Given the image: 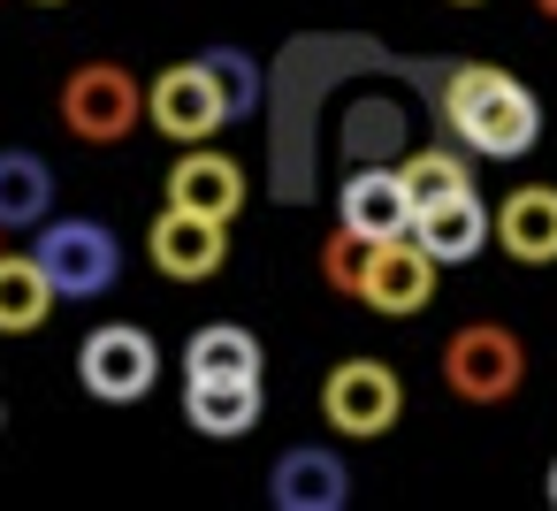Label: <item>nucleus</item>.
<instances>
[{
	"label": "nucleus",
	"mask_w": 557,
	"mask_h": 511,
	"mask_svg": "<svg viewBox=\"0 0 557 511\" xmlns=\"http://www.w3.org/2000/svg\"><path fill=\"white\" fill-rule=\"evenodd\" d=\"M435 115L481 161H527L542 138V100L496 62H435Z\"/></svg>",
	"instance_id": "obj_1"
},
{
	"label": "nucleus",
	"mask_w": 557,
	"mask_h": 511,
	"mask_svg": "<svg viewBox=\"0 0 557 511\" xmlns=\"http://www.w3.org/2000/svg\"><path fill=\"white\" fill-rule=\"evenodd\" d=\"M32 260L47 267L54 298H108V290L123 283V245H115V229L92 222V214H47Z\"/></svg>",
	"instance_id": "obj_2"
},
{
	"label": "nucleus",
	"mask_w": 557,
	"mask_h": 511,
	"mask_svg": "<svg viewBox=\"0 0 557 511\" xmlns=\"http://www.w3.org/2000/svg\"><path fill=\"white\" fill-rule=\"evenodd\" d=\"M146 123V85L123 62H85L62 77V130L85 146H123Z\"/></svg>",
	"instance_id": "obj_3"
},
{
	"label": "nucleus",
	"mask_w": 557,
	"mask_h": 511,
	"mask_svg": "<svg viewBox=\"0 0 557 511\" xmlns=\"http://www.w3.org/2000/svg\"><path fill=\"white\" fill-rule=\"evenodd\" d=\"M443 382H450V397H466V404H504V397H519V382H527V351H519V336H511L504 321H466V328H450V344H443Z\"/></svg>",
	"instance_id": "obj_4"
},
{
	"label": "nucleus",
	"mask_w": 557,
	"mask_h": 511,
	"mask_svg": "<svg viewBox=\"0 0 557 511\" xmlns=\"http://www.w3.org/2000/svg\"><path fill=\"white\" fill-rule=\"evenodd\" d=\"M77 382L100 404H138L161 382V344L146 328H131V321H108V328H92L77 344Z\"/></svg>",
	"instance_id": "obj_5"
},
{
	"label": "nucleus",
	"mask_w": 557,
	"mask_h": 511,
	"mask_svg": "<svg viewBox=\"0 0 557 511\" xmlns=\"http://www.w3.org/2000/svg\"><path fill=\"white\" fill-rule=\"evenodd\" d=\"M397 412H405V382L389 374V359H344V366H329V382H321V420H329L336 435L374 443V435L397 427Z\"/></svg>",
	"instance_id": "obj_6"
},
{
	"label": "nucleus",
	"mask_w": 557,
	"mask_h": 511,
	"mask_svg": "<svg viewBox=\"0 0 557 511\" xmlns=\"http://www.w3.org/2000/svg\"><path fill=\"white\" fill-rule=\"evenodd\" d=\"M146 123H153L169 146H207V138L230 123V108H222L207 62H176V70H161V77L146 85Z\"/></svg>",
	"instance_id": "obj_7"
},
{
	"label": "nucleus",
	"mask_w": 557,
	"mask_h": 511,
	"mask_svg": "<svg viewBox=\"0 0 557 511\" xmlns=\"http://www.w3.org/2000/svg\"><path fill=\"white\" fill-rule=\"evenodd\" d=\"M435 275H443V260L405 229V237H382L374 252H367V283H359V306L367 313H382V321H405V313H420L428 298H435Z\"/></svg>",
	"instance_id": "obj_8"
},
{
	"label": "nucleus",
	"mask_w": 557,
	"mask_h": 511,
	"mask_svg": "<svg viewBox=\"0 0 557 511\" xmlns=\"http://www.w3.org/2000/svg\"><path fill=\"white\" fill-rule=\"evenodd\" d=\"M146 252L169 283H214L222 260H230V222H207L191 207H161L153 229H146Z\"/></svg>",
	"instance_id": "obj_9"
},
{
	"label": "nucleus",
	"mask_w": 557,
	"mask_h": 511,
	"mask_svg": "<svg viewBox=\"0 0 557 511\" xmlns=\"http://www.w3.org/2000/svg\"><path fill=\"white\" fill-rule=\"evenodd\" d=\"M336 222L382 245V237H405V229L420 222V207H412V191H405L397 169H382V161H351V176L336 184Z\"/></svg>",
	"instance_id": "obj_10"
},
{
	"label": "nucleus",
	"mask_w": 557,
	"mask_h": 511,
	"mask_svg": "<svg viewBox=\"0 0 557 511\" xmlns=\"http://www.w3.org/2000/svg\"><path fill=\"white\" fill-rule=\"evenodd\" d=\"M260 412H268L260 374H184V420H191L199 435H214V443L252 435Z\"/></svg>",
	"instance_id": "obj_11"
},
{
	"label": "nucleus",
	"mask_w": 557,
	"mask_h": 511,
	"mask_svg": "<svg viewBox=\"0 0 557 511\" xmlns=\"http://www.w3.org/2000/svg\"><path fill=\"white\" fill-rule=\"evenodd\" d=\"M169 207H191L207 222H237L245 214V169L214 146H184L169 169Z\"/></svg>",
	"instance_id": "obj_12"
},
{
	"label": "nucleus",
	"mask_w": 557,
	"mask_h": 511,
	"mask_svg": "<svg viewBox=\"0 0 557 511\" xmlns=\"http://www.w3.org/2000/svg\"><path fill=\"white\" fill-rule=\"evenodd\" d=\"M268 496H275L283 511H336V503L351 496V473H344L336 450L298 443V450H283V458L268 465Z\"/></svg>",
	"instance_id": "obj_13"
},
{
	"label": "nucleus",
	"mask_w": 557,
	"mask_h": 511,
	"mask_svg": "<svg viewBox=\"0 0 557 511\" xmlns=\"http://www.w3.org/2000/svg\"><path fill=\"white\" fill-rule=\"evenodd\" d=\"M496 245L519 267H549L557 260V184H519L496 207Z\"/></svg>",
	"instance_id": "obj_14"
},
{
	"label": "nucleus",
	"mask_w": 557,
	"mask_h": 511,
	"mask_svg": "<svg viewBox=\"0 0 557 511\" xmlns=\"http://www.w3.org/2000/svg\"><path fill=\"white\" fill-rule=\"evenodd\" d=\"M412 237L443 260V267H458V260H473L488 237H496V214L481 207V191H458V199H443V207H428L420 222H412Z\"/></svg>",
	"instance_id": "obj_15"
},
{
	"label": "nucleus",
	"mask_w": 557,
	"mask_h": 511,
	"mask_svg": "<svg viewBox=\"0 0 557 511\" xmlns=\"http://www.w3.org/2000/svg\"><path fill=\"white\" fill-rule=\"evenodd\" d=\"M54 214V169L39 153H0V229H39Z\"/></svg>",
	"instance_id": "obj_16"
},
{
	"label": "nucleus",
	"mask_w": 557,
	"mask_h": 511,
	"mask_svg": "<svg viewBox=\"0 0 557 511\" xmlns=\"http://www.w3.org/2000/svg\"><path fill=\"white\" fill-rule=\"evenodd\" d=\"M54 313V283L32 252H0V336H32Z\"/></svg>",
	"instance_id": "obj_17"
},
{
	"label": "nucleus",
	"mask_w": 557,
	"mask_h": 511,
	"mask_svg": "<svg viewBox=\"0 0 557 511\" xmlns=\"http://www.w3.org/2000/svg\"><path fill=\"white\" fill-rule=\"evenodd\" d=\"M397 176H405V191H412V207H420V214H428V207H443V199H458V191H473L466 146H420V153H405V161H397Z\"/></svg>",
	"instance_id": "obj_18"
},
{
	"label": "nucleus",
	"mask_w": 557,
	"mask_h": 511,
	"mask_svg": "<svg viewBox=\"0 0 557 511\" xmlns=\"http://www.w3.org/2000/svg\"><path fill=\"white\" fill-rule=\"evenodd\" d=\"M184 374H260V336L237 321H207L184 344Z\"/></svg>",
	"instance_id": "obj_19"
},
{
	"label": "nucleus",
	"mask_w": 557,
	"mask_h": 511,
	"mask_svg": "<svg viewBox=\"0 0 557 511\" xmlns=\"http://www.w3.org/2000/svg\"><path fill=\"white\" fill-rule=\"evenodd\" d=\"M199 62H207V77H214V92H222V108H230V115H260L268 77H260V62H252L245 47H207Z\"/></svg>",
	"instance_id": "obj_20"
},
{
	"label": "nucleus",
	"mask_w": 557,
	"mask_h": 511,
	"mask_svg": "<svg viewBox=\"0 0 557 511\" xmlns=\"http://www.w3.org/2000/svg\"><path fill=\"white\" fill-rule=\"evenodd\" d=\"M367 252H374V237H359V229L336 222V237L321 245V283H329L336 298H359V283H367Z\"/></svg>",
	"instance_id": "obj_21"
},
{
	"label": "nucleus",
	"mask_w": 557,
	"mask_h": 511,
	"mask_svg": "<svg viewBox=\"0 0 557 511\" xmlns=\"http://www.w3.org/2000/svg\"><path fill=\"white\" fill-rule=\"evenodd\" d=\"M534 9H542V16H557V0H534Z\"/></svg>",
	"instance_id": "obj_22"
},
{
	"label": "nucleus",
	"mask_w": 557,
	"mask_h": 511,
	"mask_svg": "<svg viewBox=\"0 0 557 511\" xmlns=\"http://www.w3.org/2000/svg\"><path fill=\"white\" fill-rule=\"evenodd\" d=\"M549 503H557V465H549Z\"/></svg>",
	"instance_id": "obj_23"
},
{
	"label": "nucleus",
	"mask_w": 557,
	"mask_h": 511,
	"mask_svg": "<svg viewBox=\"0 0 557 511\" xmlns=\"http://www.w3.org/2000/svg\"><path fill=\"white\" fill-rule=\"evenodd\" d=\"M39 9H62V0H39Z\"/></svg>",
	"instance_id": "obj_24"
},
{
	"label": "nucleus",
	"mask_w": 557,
	"mask_h": 511,
	"mask_svg": "<svg viewBox=\"0 0 557 511\" xmlns=\"http://www.w3.org/2000/svg\"><path fill=\"white\" fill-rule=\"evenodd\" d=\"M458 9H473V0H458Z\"/></svg>",
	"instance_id": "obj_25"
}]
</instances>
